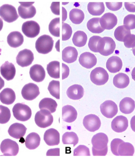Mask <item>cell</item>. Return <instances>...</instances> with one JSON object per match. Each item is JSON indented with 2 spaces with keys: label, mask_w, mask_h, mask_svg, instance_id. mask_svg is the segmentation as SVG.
<instances>
[{
  "label": "cell",
  "mask_w": 135,
  "mask_h": 158,
  "mask_svg": "<svg viewBox=\"0 0 135 158\" xmlns=\"http://www.w3.org/2000/svg\"><path fill=\"white\" fill-rule=\"evenodd\" d=\"M130 30L124 25L120 26L115 30L114 36L116 39L120 42H124L127 36L131 34Z\"/></svg>",
  "instance_id": "37"
},
{
  "label": "cell",
  "mask_w": 135,
  "mask_h": 158,
  "mask_svg": "<svg viewBox=\"0 0 135 158\" xmlns=\"http://www.w3.org/2000/svg\"><path fill=\"white\" fill-rule=\"evenodd\" d=\"M0 16L8 23L14 22L19 17L15 7L8 4H5L0 7Z\"/></svg>",
  "instance_id": "7"
},
{
  "label": "cell",
  "mask_w": 135,
  "mask_h": 158,
  "mask_svg": "<svg viewBox=\"0 0 135 158\" xmlns=\"http://www.w3.org/2000/svg\"><path fill=\"white\" fill-rule=\"evenodd\" d=\"M24 41V36L19 31H12L7 37V43L12 48H18L21 46Z\"/></svg>",
  "instance_id": "23"
},
{
  "label": "cell",
  "mask_w": 135,
  "mask_h": 158,
  "mask_svg": "<svg viewBox=\"0 0 135 158\" xmlns=\"http://www.w3.org/2000/svg\"><path fill=\"white\" fill-rule=\"evenodd\" d=\"M16 59L19 65L22 67H28L33 61L34 54L31 50L25 49L19 52Z\"/></svg>",
  "instance_id": "12"
},
{
  "label": "cell",
  "mask_w": 135,
  "mask_h": 158,
  "mask_svg": "<svg viewBox=\"0 0 135 158\" xmlns=\"http://www.w3.org/2000/svg\"><path fill=\"white\" fill-rule=\"evenodd\" d=\"M87 36L84 31H77L74 33L72 38V41L75 46L81 47L84 46L87 43Z\"/></svg>",
  "instance_id": "34"
},
{
  "label": "cell",
  "mask_w": 135,
  "mask_h": 158,
  "mask_svg": "<svg viewBox=\"0 0 135 158\" xmlns=\"http://www.w3.org/2000/svg\"><path fill=\"white\" fill-rule=\"evenodd\" d=\"M109 77L108 73L102 67H97L90 73V80L97 85H104L108 81Z\"/></svg>",
  "instance_id": "6"
},
{
  "label": "cell",
  "mask_w": 135,
  "mask_h": 158,
  "mask_svg": "<svg viewBox=\"0 0 135 158\" xmlns=\"http://www.w3.org/2000/svg\"><path fill=\"white\" fill-rule=\"evenodd\" d=\"M34 120L37 126L45 128L51 125L54 118L51 112L46 109H42L37 112Z\"/></svg>",
  "instance_id": "5"
},
{
  "label": "cell",
  "mask_w": 135,
  "mask_h": 158,
  "mask_svg": "<svg viewBox=\"0 0 135 158\" xmlns=\"http://www.w3.org/2000/svg\"><path fill=\"white\" fill-rule=\"evenodd\" d=\"M1 73L4 78L7 81L13 80L15 77L16 69L15 66L12 63L7 61L1 67Z\"/></svg>",
  "instance_id": "21"
},
{
  "label": "cell",
  "mask_w": 135,
  "mask_h": 158,
  "mask_svg": "<svg viewBox=\"0 0 135 158\" xmlns=\"http://www.w3.org/2000/svg\"><path fill=\"white\" fill-rule=\"evenodd\" d=\"M27 128L20 123H15L11 125L8 130L10 136L15 139H20L24 137L26 132Z\"/></svg>",
  "instance_id": "20"
},
{
  "label": "cell",
  "mask_w": 135,
  "mask_h": 158,
  "mask_svg": "<svg viewBox=\"0 0 135 158\" xmlns=\"http://www.w3.org/2000/svg\"><path fill=\"white\" fill-rule=\"evenodd\" d=\"M123 42L126 48H134L135 47V35L134 34H130L126 37Z\"/></svg>",
  "instance_id": "47"
},
{
  "label": "cell",
  "mask_w": 135,
  "mask_h": 158,
  "mask_svg": "<svg viewBox=\"0 0 135 158\" xmlns=\"http://www.w3.org/2000/svg\"><path fill=\"white\" fill-rule=\"evenodd\" d=\"M113 83L115 87L117 88L124 89L129 85L130 79L128 76L124 73H119L113 78Z\"/></svg>",
  "instance_id": "30"
},
{
  "label": "cell",
  "mask_w": 135,
  "mask_h": 158,
  "mask_svg": "<svg viewBox=\"0 0 135 158\" xmlns=\"http://www.w3.org/2000/svg\"><path fill=\"white\" fill-rule=\"evenodd\" d=\"M69 17L70 21L75 24H81L85 18V14L81 10L74 8L70 11Z\"/></svg>",
  "instance_id": "38"
},
{
  "label": "cell",
  "mask_w": 135,
  "mask_h": 158,
  "mask_svg": "<svg viewBox=\"0 0 135 158\" xmlns=\"http://www.w3.org/2000/svg\"><path fill=\"white\" fill-rule=\"evenodd\" d=\"M117 23V17L111 13H107L100 18V24L104 30H110L114 28Z\"/></svg>",
  "instance_id": "15"
},
{
  "label": "cell",
  "mask_w": 135,
  "mask_h": 158,
  "mask_svg": "<svg viewBox=\"0 0 135 158\" xmlns=\"http://www.w3.org/2000/svg\"><path fill=\"white\" fill-rule=\"evenodd\" d=\"M123 141V140L120 139H115L112 141L111 143V149L113 155L119 156L117 152L118 147L120 143Z\"/></svg>",
  "instance_id": "48"
},
{
  "label": "cell",
  "mask_w": 135,
  "mask_h": 158,
  "mask_svg": "<svg viewBox=\"0 0 135 158\" xmlns=\"http://www.w3.org/2000/svg\"><path fill=\"white\" fill-rule=\"evenodd\" d=\"M46 156H60V149L55 148L50 149L48 150L46 153Z\"/></svg>",
  "instance_id": "53"
},
{
  "label": "cell",
  "mask_w": 135,
  "mask_h": 158,
  "mask_svg": "<svg viewBox=\"0 0 135 158\" xmlns=\"http://www.w3.org/2000/svg\"><path fill=\"white\" fill-rule=\"evenodd\" d=\"M124 6L126 10L129 12H135V2H125Z\"/></svg>",
  "instance_id": "51"
},
{
  "label": "cell",
  "mask_w": 135,
  "mask_h": 158,
  "mask_svg": "<svg viewBox=\"0 0 135 158\" xmlns=\"http://www.w3.org/2000/svg\"><path fill=\"white\" fill-rule=\"evenodd\" d=\"M80 64L86 69H90L96 65L97 58L95 56L89 52L82 53L79 59Z\"/></svg>",
  "instance_id": "16"
},
{
  "label": "cell",
  "mask_w": 135,
  "mask_h": 158,
  "mask_svg": "<svg viewBox=\"0 0 135 158\" xmlns=\"http://www.w3.org/2000/svg\"><path fill=\"white\" fill-rule=\"evenodd\" d=\"M11 117V111L8 108L0 105V123L5 124L8 123Z\"/></svg>",
  "instance_id": "42"
},
{
  "label": "cell",
  "mask_w": 135,
  "mask_h": 158,
  "mask_svg": "<svg viewBox=\"0 0 135 158\" xmlns=\"http://www.w3.org/2000/svg\"><path fill=\"white\" fill-rule=\"evenodd\" d=\"M112 129L117 133L125 131L128 126L127 118L123 116H118L113 119L111 123Z\"/></svg>",
  "instance_id": "17"
},
{
  "label": "cell",
  "mask_w": 135,
  "mask_h": 158,
  "mask_svg": "<svg viewBox=\"0 0 135 158\" xmlns=\"http://www.w3.org/2000/svg\"><path fill=\"white\" fill-rule=\"evenodd\" d=\"M41 138L38 134L31 133L27 136L25 139V144L27 148L33 150L37 148L39 146Z\"/></svg>",
  "instance_id": "29"
},
{
  "label": "cell",
  "mask_w": 135,
  "mask_h": 158,
  "mask_svg": "<svg viewBox=\"0 0 135 158\" xmlns=\"http://www.w3.org/2000/svg\"><path fill=\"white\" fill-rule=\"evenodd\" d=\"M48 90L50 94L55 98L60 99V82L53 80L50 83L48 87Z\"/></svg>",
  "instance_id": "41"
},
{
  "label": "cell",
  "mask_w": 135,
  "mask_h": 158,
  "mask_svg": "<svg viewBox=\"0 0 135 158\" xmlns=\"http://www.w3.org/2000/svg\"><path fill=\"white\" fill-rule=\"evenodd\" d=\"M108 138L107 135L100 133L94 135L91 140L93 156H106L108 151Z\"/></svg>",
  "instance_id": "1"
},
{
  "label": "cell",
  "mask_w": 135,
  "mask_h": 158,
  "mask_svg": "<svg viewBox=\"0 0 135 158\" xmlns=\"http://www.w3.org/2000/svg\"><path fill=\"white\" fill-rule=\"evenodd\" d=\"M0 149L4 156H16L19 151V147L16 142L8 139L2 141Z\"/></svg>",
  "instance_id": "8"
},
{
  "label": "cell",
  "mask_w": 135,
  "mask_h": 158,
  "mask_svg": "<svg viewBox=\"0 0 135 158\" xmlns=\"http://www.w3.org/2000/svg\"><path fill=\"white\" fill-rule=\"evenodd\" d=\"M4 85H5V81L0 77V90L4 87Z\"/></svg>",
  "instance_id": "55"
},
{
  "label": "cell",
  "mask_w": 135,
  "mask_h": 158,
  "mask_svg": "<svg viewBox=\"0 0 135 158\" xmlns=\"http://www.w3.org/2000/svg\"><path fill=\"white\" fill-rule=\"evenodd\" d=\"M101 37L97 35L93 36L90 37L88 44V46L90 51L94 52H98L97 48V44Z\"/></svg>",
  "instance_id": "46"
},
{
  "label": "cell",
  "mask_w": 135,
  "mask_h": 158,
  "mask_svg": "<svg viewBox=\"0 0 135 158\" xmlns=\"http://www.w3.org/2000/svg\"><path fill=\"white\" fill-rule=\"evenodd\" d=\"M116 48V44L111 37H101L98 43L97 48L98 52L104 56L112 54Z\"/></svg>",
  "instance_id": "2"
},
{
  "label": "cell",
  "mask_w": 135,
  "mask_h": 158,
  "mask_svg": "<svg viewBox=\"0 0 135 158\" xmlns=\"http://www.w3.org/2000/svg\"><path fill=\"white\" fill-rule=\"evenodd\" d=\"M133 55H134V56H135V47H134V48H133Z\"/></svg>",
  "instance_id": "58"
},
{
  "label": "cell",
  "mask_w": 135,
  "mask_h": 158,
  "mask_svg": "<svg viewBox=\"0 0 135 158\" xmlns=\"http://www.w3.org/2000/svg\"><path fill=\"white\" fill-rule=\"evenodd\" d=\"M3 26V22L2 20L0 18V31L2 30Z\"/></svg>",
  "instance_id": "57"
},
{
  "label": "cell",
  "mask_w": 135,
  "mask_h": 158,
  "mask_svg": "<svg viewBox=\"0 0 135 158\" xmlns=\"http://www.w3.org/2000/svg\"><path fill=\"white\" fill-rule=\"evenodd\" d=\"M15 99V93L11 88H5L0 93V100L4 104L7 105L12 104Z\"/></svg>",
  "instance_id": "27"
},
{
  "label": "cell",
  "mask_w": 135,
  "mask_h": 158,
  "mask_svg": "<svg viewBox=\"0 0 135 158\" xmlns=\"http://www.w3.org/2000/svg\"><path fill=\"white\" fill-rule=\"evenodd\" d=\"M14 116L17 120L22 122L29 120L32 115V110L28 106L23 103H17L12 109Z\"/></svg>",
  "instance_id": "4"
},
{
  "label": "cell",
  "mask_w": 135,
  "mask_h": 158,
  "mask_svg": "<svg viewBox=\"0 0 135 158\" xmlns=\"http://www.w3.org/2000/svg\"><path fill=\"white\" fill-rule=\"evenodd\" d=\"M47 70L48 74L52 78H60V62L54 61L47 64Z\"/></svg>",
  "instance_id": "36"
},
{
  "label": "cell",
  "mask_w": 135,
  "mask_h": 158,
  "mask_svg": "<svg viewBox=\"0 0 135 158\" xmlns=\"http://www.w3.org/2000/svg\"><path fill=\"white\" fill-rule=\"evenodd\" d=\"M49 30L51 35L56 37H60V18L54 19L50 22Z\"/></svg>",
  "instance_id": "40"
},
{
  "label": "cell",
  "mask_w": 135,
  "mask_h": 158,
  "mask_svg": "<svg viewBox=\"0 0 135 158\" xmlns=\"http://www.w3.org/2000/svg\"><path fill=\"white\" fill-rule=\"evenodd\" d=\"M62 40L67 41L69 40L72 35V30L71 27L68 24L63 23Z\"/></svg>",
  "instance_id": "43"
},
{
  "label": "cell",
  "mask_w": 135,
  "mask_h": 158,
  "mask_svg": "<svg viewBox=\"0 0 135 158\" xmlns=\"http://www.w3.org/2000/svg\"><path fill=\"white\" fill-rule=\"evenodd\" d=\"M83 124L89 131L94 132L98 130L101 126L100 119L96 115L90 114L84 117Z\"/></svg>",
  "instance_id": "11"
},
{
  "label": "cell",
  "mask_w": 135,
  "mask_h": 158,
  "mask_svg": "<svg viewBox=\"0 0 135 158\" xmlns=\"http://www.w3.org/2000/svg\"><path fill=\"white\" fill-rule=\"evenodd\" d=\"M120 111L123 114H130L135 110V101L130 98H125L120 102Z\"/></svg>",
  "instance_id": "28"
},
{
  "label": "cell",
  "mask_w": 135,
  "mask_h": 158,
  "mask_svg": "<svg viewBox=\"0 0 135 158\" xmlns=\"http://www.w3.org/2000/svg\"><path fill=\"white\" fill-rule=\"evenodd\" d=\"M44 139L48 146H57L60 143L59 133L55 129L50 128L46 131L44 134Z\"/></svg>",
  "instance_id": "18"
},
{
  "label": "cell",
  "mask_w": 135,
  "mask_h": 158,
  "mask_svg": "<svg viewBox=\"0 0 135 158\" xmlns=\"http://www.w3.org/2000/svg\"><path fill=\"white\" fill-rule=\"evenodd\" d=\"M21 4L18 8V13L21 18L27 19L33 18L36 14L35 7L33 6L34 2H19Z\"/></svg>",
  "instance_id": "9"
},
{
  "label": "cell",
  "mask_w": 135,
  "mask_h": 158,
  "mask_svg": "<svg viewBox=\"0 0 135 158\" xmlns=\"http://www.w3.org/2000/svg\"><path fill=\"white\" fill-rule=\"evenodd\" d=\"M123 24L130 30L135 29V15L129 14L125 17Z\"/></svg>",
  "instance_id": "45"
},
{
  "label": "cell",
  "mask_w": 135,
  "mask_h": 158,
  "mask_svg": "<svg viewBox=\"0 0 135 158\" xmlns=\"http://www.w3.org/2000/svg\"><path fill=\"white\" fill-rule=\"evenodd\" d=\"M87 9L91 15L94 16L101 15L104 12L105 6L103 2H90L87 6Z\"/></svg>",
  "instance_id": "32"
},
{
  "label": "cell",
  "mask_w": 135,
  "mask_h": 158,
  "mask_svg": "<svg viewBox=\"0 0 135 158\" xmlns=\"http://www.w3.org/2000/svg\"><path fill=\"white\" fill-rule=\"evenodd\" d=\"M119 156H133L134 153V148L130 143L121 142L117 149Z\"/></svg>",
  "instance_id": "31"
},
{
  "label": "cell",
  "mask_w": 135,
  "mask_h": 158,
  "mask_svg": "<svg viewBox=\"0 0 135 158\" xmlns=\"http://www.w3.org/2000/svg\"><path fill=\"white\" fill-rule=\"evenodd\" d=\"M51 11L56 15H60V2H54L51 4L50 7Z\"/></svg>",
  "instance_id": "50"
},
{
  "label": "cell",
  "mask_w": 135,
  "mask_h": 158,
  "mask_svg": "<svg viewBox=\"0 0 135 158\" xmlns=\"http://www.w3.org/2000/svg\"><path fill=\"white\" fill-rule=\"evenodd\" d=\"M57 104L54 99L46 98L42 99L40 102L39 107L40 110L46 109L51 112L54 113L56 110Z\"/></svg>",
  "instance_id": "33"
},
{
  "label": "cell",
  "mask_w": 135,
  "mask_h": 158,
  "mask_svg": "<svg viewBox=\"0 0 135 158\" xmlns=\"http://www.w3.org/2000/svg\"><path fill=\"white\" fill-rule=\"evenodd\" d=\"M63 67V74H62V80L67 78L68 77L70 73V69L68 66L66 65V64H62Z\"/></svg>",
  "instance_id": "52"
},
{
  "label": "cell",
  "mask_w": 135,
  "mask_h": 158,
  "mask_svg": "<svg viewBox=\"0 0 135 158\" xmlns=\"http://www.w3.org/2000/svg\"><path fill=\"white\" fill-rule=\"evenodd\" d=\"M132 78L135 81V67L133 69L132 72Z\"/></svg>",
  "instance_id": "56"
},
{
  "label": "cell",
  "mask_w": 135,
  "mask_h": 158,
  "mask_svg": "<svg viewBox=\"0 0 135 158\" xmlns=\"http://www.w3.org/2000/svg\"><path fill=\"white\" fill-rule=\"evenodd\" d=\"M100 18H94L90 19L87 23V27L90 32L100 34L104 31L100 24Z\"/></svg>",
  "instance_id": "35"
},
{
  "label": "cell",
  "mask_w": 135,
  "mask_h": 158,
  "mask_svg": "<svg viewBox=\"0 0 135 158\" xmlns=\"http://www.w3.org/2000/svg\"><path fill=\"white\" fill-rule=\"evenodd\" d=\"M106 66L110 72L115 73L121 70L123 67V62L120 57L113 56L107 60Z\"/></svg>",
  "instance_id": "22"
},
{
  "label": "cell",
  "mask_w": 135,
  "mask_h": 158,
  "mask_svg": "<svg viewBox=\"0 0 135 158\" xmlns=\"http://www.w3.org/2000/svg\"><path fill=\"white\" fill-rule=\"evenodd\" d=\"M100 111L105 117L111 118L117 114L118 109L117 106L111 100H107L102 103L100 106Z\"/></svg>",
  "instance_id": "14"
},
{
  "label": "cell",
  "mask_w": 135,
  "mask_h": 158,
  "mask_svg": "<svg viewBox=\"0 0 135 158\" xmlns=\"http://www.w3.org/2000/svg\"><path fill=\"white\" fill-rule=\"evenodd\" d=\"M39 88L36 84L30 83L25 85L21 90V94L25 100L31 101L40 94Z\"/></svg>",
  "instance_id": "13"
},
{
  "label": "cell",
  "mask_w": 135,
  "mask_h": 158,
  "mask_svg": "<svg viewBox=\"0 0 135 158\" xmlns=\"http://www.w3.org/2000/svg\"><path fill=\"white\" fill-rule=\"evenodd\" d=\"M84 90L82 86L75 84L70 86L67 90V94L69 98L73 100H78L84 95Z\"/></svg>",
  "instance_id": "26"
},
{
  "label": "cell",
  "mask_w": 135,
  "mask_h": 158,
  "mask_svg": "<svg viewBox=\"0 0 135 158\" xmlns=\"http://www.w3.org/2000/svg\"><path fill=\"white\" fill-rule=\"evenodd\" d=\"M90 156L89 149L84 145H80L74 151V156Z\"/></svg>",
  "instance_id": "44"
},
{
  "label": "cell",
  "mask_w": 135,
  "mask_h": 158,
  "mask_svg": "<svg viewBox=\"0 0 135 158\" xmlns=\"http://www.w3.org/2000/svg\"><path fill=\"white\" fill-rule=\"evenodd\" d=\"M77 110L73 106L67 105L62 108V118L63 121L68 123H72L77 118Z\"/></svg>",
  "instance_id": "24"
},
{
  "label": "cell",
  "mask_w": 135,
  "mask_h": 158,
  "mask_svg": "<svg viewBox=\"0 0 135 158\" xmlns=\"http://www.w3.org/2000/svg\"><path fill=\"white\" fill-rule=\"evenodd\" d=\"M62 141L64 144H73L74 147L78 143V136L73 132H66L63 135Z\"/></svg>",
  "instance_id": "39"
},
{
  "label": "cell",
  "mask_w": 135,
  "mask_h": 158,
  "mask_svg": "<svg viewBox=\"0 0 135 158\" xmlns=\"http://www.w3.org/2000/svg\"><path fill=\"white\" fill-rule=\"evenodd\" d=\"M54 41L50 36L44 35L37 40L35 47L40 54H46L51 52L54 46Z\"/></svg>",
  "instance_id": "3"
},
{
  "label": "cell",
  "mask_w": 135,
  "mask_h": 158,
  "mask_svg": "<svg viewBox=\"0 0 135 158\" xmlns=\"http://www.w3.org/2000/svg\"><path fill=\"white\" fill-rule=\"evenodd\" d=\"M130 125L132 130L135 132V115L133 116L131 120Z\"/></svg>",
  "instance_id": "54"
},
{
  "label": "cell",
  "mask_w": 135,
  "mask_h": 158,
  "mask_svg": "<svg viewBox=\"0 0 135 158\" xmlns=\"http://www.w3.org/2000/svg\"><path fill=\"white\" fill-rule=\"evenodd\" d=\"M106 6L110 10L116 11L120 10L122 8L123 2H106Z\"/></svg>",
  "instance_id": "49"
},
{
  "label": "cell",
  "mask_w": 135,
  "mask_h": 158,
  "mask_svg": "<svg viewBox=\"0 0 135 158\" xmlns=\"http://www.w3.org/2000/svg\"><path fill=\"white\" fill-rule=\"evenodd\" d=\"M40 27L37 22L34 21H27L23 23L22 31L27 37L34 38L38 35L40 32Z\"/></svg>",
  "instance_id": "10"
},
{
  "label": "cell",
  "mask_w": 135,
  "mask_h": 158,
  "mask_svg": "<svg viewBox=\"0 0 135 158\" xmlns=\"http://www.w3.org/2000/svg\"><path fill=\"white\" fill-rule=\"evenodd\" d=\"M29 74L31 78L36 82H41L46 77L45 70L42 66L38 64H34L31 67Z\"/></svg>",
  "instance_id": "19"
},
{
  "label": "cell",
  "mask_w": 135,
  "mask_h": 158,
  "mask_svg": "<svg viewBox=\"0 0 135 158\" xmlns=\"http://www.w3.org/2000/svg\"><path fill=\"white\" fill-rule=\"evenodd\" d=\"M77 56L78 52L74 47H68L63 51V60L68 64H71L76 61Z\"/></svg>",
  "instance_id": "25"
},
{
  "label": "cell",
  "mask_w": 135,
  "mask_h": 158,
  "mask_svg": "<svg viewBox=\"0 0 135 158\" xmlns=\"http://www.w3.org/2000/svg\"><path fill=\"white\" fill-rule=\"evenodd\" d=\"M1 51V49H0V51Z\"/></svg>",
  "instance_id": "59"
}]
</instances>
